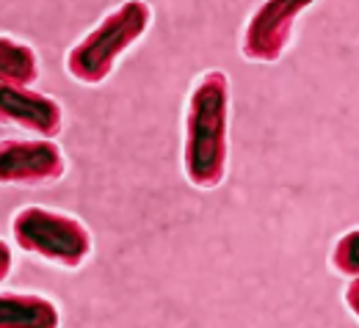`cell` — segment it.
Listing matches in <instances>:
<instances>
[{
	"label": "cell",
	"instance_id": "obj_2",
	"mask_svg": "<svg viewBox=\"0 0 359 328\" xmlns=\"http://www.w3.org/2000/svg\"><path fill=\"white\" fill-rule=\"evenodd\" d=\"M152 25V6L144 0L119 3L114 11H108L89 34L69 47L64 66L67 75L83 86L105 83L119 58L144 39V34Z\"/></svg>",
	"mask_w": 359,
	"mask_h": 328
},
{
	"label": "cell",
	"instance_id": "obj_3",
	"mask_svg": "<svg viewBox=\"0 0 359 328\" xmlns=\"http://www.w3.org/2000/svg\"><path fill=\"white\" fill-rule=\"evenodd\" d=\"M11 237L20 251L61 271L83 268L94 251V237L83 221L42 204H28L11 218Z\"/></svg>",
	"mask_w": 359,
	"mask_h": 328
},
{
	"label": "cell",
	"instance_id": "obj_1",
	"mask_svg": "<svg viewBox=\"0 0 359 328\" xmlns=\"http://www.w3.org/2000/svg\"><path fill=\"white\" fill-rule=\"evenodd\" d=\"M182 174L196 190H216L229 163V78L224 69L202 72L185 102Z\"/></svg>",
	"mask_w": 359,
	"mask_h": 328
},
{
	"label": "cell",
	"instance_id": "obj_6",
	"mask_svg": "<svg viewBox=\"0 0 359 328\" xmlns=\"http://www.w3.org/2000/svg\"><path fill=\"white\" fill-rule=\"evenodd\" d=\"M0 124L17 127L42 141H55L64 130L61 102L34 89L0 86Z\"/></svg>",
	"mask_w": 359,
	"mask_h": 328
},
{
	"label": "cell",
	"instance_id": "obj_11",
	"mask_svg": "<svg viewBox=\"0 0 359 328\" xmlns=\"http://www.w3.org/2000/svg\"><path fill=\"white\" fill-rule=\"evenodd\" d=\"M14 271V254H11V245L6 240H0V284L8 279V273Z\"/></svg>",
	"mask_w": 359,
	"mask_h": 328
},
{
	"label": "cell",
	"instance_id": "obj_7",
	"mask_svg": "<svg viewBox=\"0 0 359 328\" xmlns=\"http://www.w3.org/2000/svg\"><path fill=\"white\" fill-rule=\"evenodd\" d=\"M0 328H61V312L39 292H0Z\"/></svg>",
	"mask_w": 359,
	"mask_h": 328
},
{
	"label": "cell",
	"instance_id": "obj_8",
	"mask_svg": "<svg viewBox=\"0 0 359 328\" xmlns=\"http://www.w3.org/2000/svg\"><path fill=\"white\" fill-rule=\"evenodd\" d=\"M42 75L36 50L25 42H17L14 36L0 34V86H17L31 89Z\"/></svg>",
	"mask_w": 359,
	"mask_h": 328
},
{
	"label": "cell",
	"instance_id": "obj_10",
	"mask_svg": "<svg viewBox=\"0 0 359 328\" xmlns=\"http://www.w3.org/2000/svg\"><path fill=\"white\" fill-rule=\"evenodd\" d=\"M343 304H346V309L359 320V279L346 284V290H343Z\"/></svg>",
	"mask_w": 359,
	"mask_h": 328
},
{
	"label": "cell",
	"instance_id": "obj_9",
	"mask_svg": "<svg viewBox=\"0 0 359 328\" xmlns=\"http://www.w3.org/2000/svg\"><path fill=\"white\" fill-rule=\"evenodd\" d=\"M329 265L343 279H359V227L337 237V243L332 245V254H329Z\"/></svg>",
	"mask_w": 359,
	"mask_h": 328
},
{
	"label": "cell",
	"instance_id": "obj_4",
	"mask_svg": "<svg viewBox=\"0 0 359 328\" xmlns=\"http://www.w3.org/2000/svg\"><path fill=\"white\" fill-rule=\"evenodd\" d=\"M307 8H313V0H266L255 6L241 36V55L249 64H276Z\"/></svg>",
	"mask_w": 359,
	"mask_h": 328
},
{
	"label": "cell",
	"instance_id": "obj_5",
	"mask_svg": "<svg viewBox=\"0 0 359 328\" xmlns=\"http://www.w3.org/2000/svg\"><path fill=\"white\" fill-rule=\"evenodd\" d=\"M64 174H67V157L55 141H0V185H53V183L64 180Z\"/></svg>",
	"mask_w": 359,
	"mask_h": 328
}]
</instances>
